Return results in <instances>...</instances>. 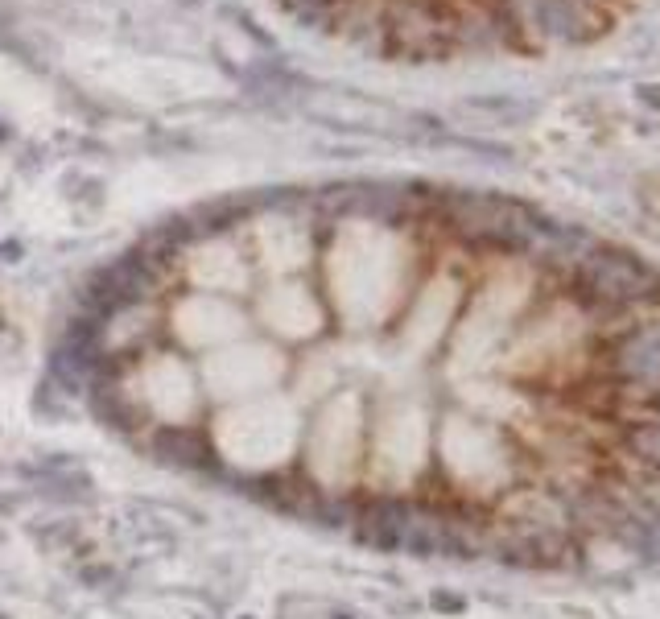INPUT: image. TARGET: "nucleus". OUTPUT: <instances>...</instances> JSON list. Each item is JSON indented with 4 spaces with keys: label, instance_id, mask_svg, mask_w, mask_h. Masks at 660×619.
<instances>
[{
    "label": "nucleus",
    "instance_id": "obj_1",
    "mask_svg": "<svg viewBox=\"0 0 660 619\" xmlns=\"http://www.w3.org/2000/svg\"><path fill=\"white\" fill-rule=\"evenodd\" d=\"M598 376L611 384H660V318L627 323L603 339Z\"/></svg>",
    "mask_w": 660,
    "mask_h": 619
},
{
    "label": "nucleus",
    "instance_id": "obj_2",
    "mask_svg": "<svg viewBox=\"0 0 660 619\" xmlns=\"http://www.w3.org/2000/svg\"><path fill=\"white\" fill-rule=\"evenodd\" d=\"M528 21L541 42H590L607 29V17L590 0H528Z\"/></svg>",
    "mask_w": 660,
    "mask_h": 619
},
{
    "label": "nucleus",
    "instance_id": "obj_4",
    "mask_svg": "<svg viewBox=\"0 0 660 619\" xmlns=\"http://www.w3.org/2000/svg\"><path fill=\"white\" fill-rule=\"evenodd\" d=\"M640 99L652 104V108H660V87H640Z\"/></svg>",
    "mask_w": 660,
    "mask_h": 619
},
{
    "label": "nucleus",
    "instance_id": "obj_3",
    "mask_svg": "<svg viewBox=\"0 0 660 619\" xmlns=\"http://www.w3.org/2000/svg\"><path fill=\"white\" fill-rule=\"evenodd\" d=\"M619 446L632 454V463L656 471L660 475V417H635V422H619L615 425Z\"/></svg>",
    "mask_w": 660,
    "mask_h": 619
}]
</instances>
